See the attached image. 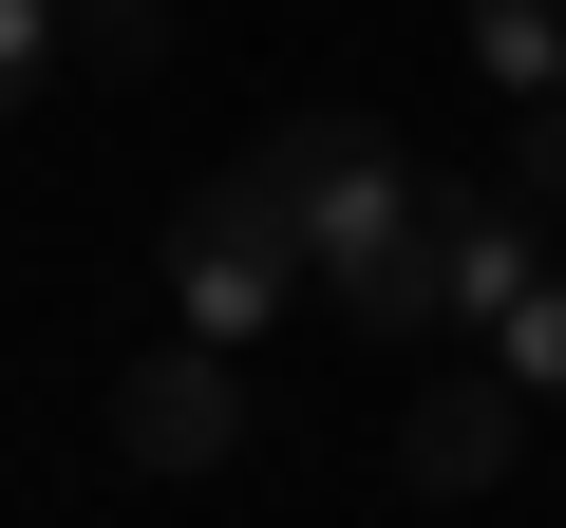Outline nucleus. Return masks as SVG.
Returning a JSON list of instances; mask_svg holds the SVG:
<instances>
[{
    "mask_svg": "<svg viewBox=\"0 0 566 528\" xmlns=\"http://www.w3.org/2000/svg\"><path fill=\"white\" fill-rule=\"evenodd\" d=\"M114 453L133 472H227L245 453V340H170L114 378Z\"/></svg>",
    "mask_w": 566,
    "mask_h": 528,
    "instance_id": "obj_3",
    "label": "nucleus"
},
{
    "mask_svg": "<svg viewBox=\"0 0 566 528\" xmlns=\"http://www.w3.org/2000/svg\"><path fill=\"white\" fill-rule=\"evenodd\" d=\"M57 57H76V0H0V114H20Z\"/></svg>",
    "mask_w": 566,
    "mask_h": 528,
    "instance_id": "obj_8",
    "label": "nucleus"
},
{
    "mask_svg": "<svg viewBox=\"0 0 566 528\" xmlns=\"http://www.w3.org/2000/svg\"><path fill=\"white\" fill-rule=\"evenodd\" d=\"M472 76L491 95H566V0H472Z\"/></svg>",
    "mask_w": 566,
    "mask_h": 528,
    "instance_id": "obj_5",
    "label": "nucleus"
},
{
    "mask_svg": "<svg viewBox=\"0 0 566 528\" xmlns=\"http://www.w3.org/2000/svg\"><path fill=\"white\" fill-rule=\"evenodd\" d=\"M76 57H114V76H151V57H170V0H76Z\"/></svg>",
    "mask_w": 566,
    "mask_h": 528,
    "instance_id": "obj_9",
    "label": "nucleus"
},
{
    "mask_svg": "<svg viewBox=\"0 0 566 528\" xmlns=\"http://www.w3.org/2000/svg\"><path fill=\"white\" fill-rule=\"evenodd\" d=\"M245 170L283 189V226H303L322 264H359V245H397V226H416V170H397V133H378V114H283Z\"/></svg>",
    "mask_w": 566,
    "mask_h": 528,
    "instance_id": "obj_2",
    "label": "nucleus"
},
{
    "mask_svg": "<svg viewBox=\"0 0 566 528\" xmlns=\"http://www.w3.org/2000/svg\"><path fill=\"white\" fill-rule=\"evenodd\" d=\"M491 359H510V378H528V397L566 415V264H528V303L491 321Z\"/></svg>",
    "mask_w": 566,
    "mask_h": 528,
    "instance_id": "obj_7",
    "label": "nucleus"
},
{
    "mask_svg": "<svg viewBox=\"0 0 566 528\" xmlns=\"http://www.w3.org/2000/svg\"><path fill=\"white\" fill-rule=\"evenodd\" d=\"M528 264H547V245H528L510 208H453V321H510V303H528Z\"/></svg>",
    "mask_w": 566,
    "mask_h": 528,
    "instance_id": "obj_6",
    "label": "nucleus"
},
{
    "mask_svg": "<svg viewBox=\"0 0 566 528\" xmlns=\"http://www.w3.org/2000/svg\"><path fill=\"white\" fill-rule=\"evenodd\" d=\"M510 453H528V378H510V359H491V378H453V397H416V415H397V490H491V472H510Z\"/></svg>",
    "mask_w": 566,
    "mask_h": 528,
    "instance_id": "obj_4",
    "label": "nucleus"
},
{
    "mask_svg": "<svg viewBox=\"0 0 566 528\" xmlns=\"http://www.w3.org/2000/svg\"><path fill=\"white\" fill-rule=\"evenodd\" d=\"M303 284H322V245L283 226L264 170H208V189L170 208V303H189V340H264Z\"/></svg>",
    "mask_w": 566,
    "mask_h": 528,
    "instance_id": "obj_1",
    "label": "nucleus"
},
{
    "mask_svg": "<svg viewBox=\"0 0 566 528\" xmlns=\"http://www.w3.org/2000/svg\"><path fill=\"white\" fill-rule=\"evenodd\" d=\"M528 133H510V170H528V208H566V95H510Z\"/></svg>",
    "mask_w": 566,
    "mask_h": 528,
    "instance_id": "obj_10",
    "label": "nucleus"
}]
</instances>
